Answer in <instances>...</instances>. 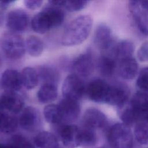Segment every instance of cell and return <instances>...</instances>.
<instances>
[{
	"instance_id": "6da1fadb",
	"label": "cell",
	"mask_w": 148,
	"mask_h": 148,
	"mask_svg": "<svg viewBox=\"0 0 148 148\" xmlns=\"http://www.w3.org/2000/svg\"><path fill=\"white\" fill-rule=\"evenodd\" d=\"M92 23V18L88 14H83L75 18L64 31L61 38L62 45L74 46L83 43L90 34Z\"/></svg>"
},
{
	"instance_id": "7a4b0ae2",
	"label": "cell",
	"mask_w": 148,
	"mask_h": 148,
	"mask_svg": "<svg viewBox=\"0 0 148 148\" xmlns=\"http://www.w3.org/2000/svg\"><path fill=\"white\" fill-rule=\"evenodd\" d=\"M64 18L65 13L61 8L49 5L33 17L31 27L34 32L43 34L61 25Z\"/></svg>"
},
{
	"instance_id": "3957f363",
	"label": "cell",
	"mask_w": 148,
	"mask_h": 148,
	"mask_svg": "<svg viewBox=\"0 0 148 148\" xmlns=\"http://www.w3.org/2000/svg\"><path fill=\"white\" fill-rule=\"evenodd\" d=\"M0 49L9 59H20L26 51L25 40L17 33L5 32L0 36Z\"/></svg>"
},
{
	"instance_id": "277c9868",
	"label": "cell",
	"mask_w": 148,
	"mask_h": 148,
	"mask_svg": "<svg viewBox=\"0 0 148 148\" xmlns=\"http://www.w3.org/2000/svg\"><path fill=\"white\" fill-rule=\"evenodd\" d=\"M107 139L112 148H132L133 135L129 126L121 123L114 124L108 131Z\"/></svg>"
},
{
	"instance_id": "5b68a950",
	"label": "cell",
	"mask_w": 148,
	"mask_h": 148,
	"mask_svg": "<svg viewBox=\"0 0 148 148\" xmlns=\"http://www.w3.org/2000/svg\"><path fill=\"white\" fill-rule=\"evenodd\" d=\"M86 86L82 78L75 74L67 76L62 85V94L64 98L79 101L86 94Z\"/></svg>"
},
{
	"instance_id": "8992f818",
	"label": "cell",
	"mask_w": 148,
	"mask_h": 148,
	"mask_svg": "<svg viewBox=\"0 0 148 148\" xmlns=\"http://www.w3.org/2000/svg\"><path fill=\"white\" fill-rule=\"evenodd\" d=\"M111 84L101 79H95L86 86V94L92 101L98 103H108Z\"/></svg>"
},
{
	"instance_id": "52a82bcc",
	"label": "cell",
	"mask_w": 148,
	"mask_h": 148,
	"mask_svg": "<svg viewBox=\"0 0 148 148\" xmlns=\"http://www.w3.org/2000/svg\"><path fill=\"white\" fill-rule=\"evenodd\" d=\"M128 8L140 32L148 36V1H131Z\"/></svg>"
},
{
	"instance_id": "ba28073f",
	"label": "cell",
	"mask_w": 148,
	"mask_h": 148,
	"mask_svg": "<svg viewBox=\"0 0 148 148\" xmlns=\"http://www.w3.org/2000/svg\"><path fill=\"white\" fill-rule=\"evenodd\" d=\"M58 135L63 143L67 148H76L80 145V128L72 124L61 123L56 125Z\"/></svg>"
},
{
	"instance_id": "9c48e42d",
	"label": "cell",
	"mask_w": 148,
	"mask_h": 148,
	"mask_svg": "<svg viewBox=\"0 0 148 148\" xmlns=\"http://www.w3.org/2000/svg\"><path fill=\"white\" fill-rule=\"evenodd\" d=\"M71 68L73 74L82 77L90 76L94 69L93 57L90 50L79 54L72 62Z\"/></svg>"
},
{
	"instance_id": "30bf717a",
	"label": "cell",
	"mask_w": 148,
	"mask_h": 148,
	"mask_svg": "<svg viewBox=\"0 0 148 148\" xmlns=\"http://www.w3.org/2000/svg\"><path fill=\"white\" fill-rule=\"evenodd\" d=\"M24 108L23 97L15 91H5L0 98V110L17 114Z\"/></svg>"
},
{
	"instance_id": "8fae6325",
	"label": "cell",
	"mask_w": 148,
	"mask_h": 148,
	"mask_svg": "<svg viewBox=\"0 0 148 148\" xmlns=\"http://www.w3.org/2000/svg\"><path fill=\"white\" fill-rule=\"evenodd\" d=\"M29 17L27 13L22 9L10 11L6 17V25L9 31L17 33L25 31L28 27Z\"/></svg>"
},
{
	"instance_id": "7c38bea8",
	"label": "cell",
	"mask_w": 148,
	"mask_h": 148,
	"mask_svg": "<svg viewBox=\"0 0 148 148\" xmlns=\"http://www.w3.org/2000/svg\"><path fill=\"white\" fill-rule=\"evenodd\" d=\"M58 106L62 123L72 124L79 118L81 112L79 101L64 98L60 101Z\"/></svg>"
},
{
	"instance_id": "4fadbf2b",
	"label": "cell",
	"mask_w": 148,
	"mask_h": 148,
	"mask_svg": "<svg viewBox=\"0 0 148 148\" xmlns=\"http://www.w3.org/2000/svg\"><path fill=\"white\" fill-rule=\"evenodd\" d=\"M40 114L37 108L32 106L24 108L18 118V124L23 129L33 132L40 127Z\"/></svg>"
},
{
	"instance_id": "5bb4252c",
	"label": "cell",
	"mask_w": 148,
	"mask_h": 148,
	"mask_svg": "<svg viewBox=\"0 0 148 148\" xmlns=\"http://www.w3.org/2000/svg\"><path fill=\"white\" fill-rule=\"evenodd\" d=\"M84 128L96 130L105 128L108 123L106 116L99 109L91 108L84 113L82 119Z\"/></svg>"
},
{
	"instance_id": "9a60e30c",
	"label": "cell",
	"mask_w": 148,
	"mask_h": 148,
	"mask_svg": "<svg viewBox=\"0 0 148 148\" xmlns=\"http://www.w3.org/2000/svg\"><path fill=\"white\" fill-rule=\"evenodd\" d=\"M94 42L103 53L108 52L116 43L111 29L104 24H99L97 27L94 35Z\"/></svg>"
},
{
	"instance_id": "2e32d148",
	"label": "cell",
	"mask_w": 148,
	"mask_h": 148,
	"mask_svg": "<svg viewBox=\"0 0 148 148\" xmlns=\"http://www.w3.org/2000/svg\"><path fill=\"white\" fill-rule=\"evenodd\" d=\"M1 86L5 91L18 92L23 87L21 73L14 69H7L2 74Z\"/></svg>"
},
{
	"instance_id": "e0dca14e",
	"label": "cell",
	"mask_w": 148,
	"mask_h": 148,
	"mask_svg": "<svg viewBox=\"0 0 148 148\" xmlns=\"http://www.w3.org/2000/svg\"><path fill=\"white\" fill-rule=\"evenodd\" d=\"M130 91L123 84H111L110 92L109 97L108 105L120 108L129 101Z\"/></svg>"
},
{
	"instance_id": "ac0fdd59",
	"label": "cell",
	"mask_w": 148,
	"mask_h": 148,
	"mask_svg": "<svg viewBox=\"0 0 148 148\" xmlns=\"http://www.w3.org/2000/svg\"><path fill=\"white\" fill-rule=\"evenodd\" d=\"M128 103L140 119L145 120L148 114V94L143 91L136 92L129 100Z\"/></svg>"
},
{
	"instance_id": "d6986e66",
	"label": "cell",
	"mask_w": 148,
	"mask_h": 148,
	"mask_svg": "<svg viewBox=\"0 0 148 148\" xmlns=\"http://www.w3.org/2000/svg\"><path fill=\"white\" fill-rule=\"evenodd\" d=\"M117 72L118 75L126 80H132L138 71V64L133 57L126 58L117 62Z\"/></svg>"
},
{
	"instance_id": "ffe728a7",
	"label": "cell",
	"mask_w": 148,
	"mask_h": 148,
	"mask_svg": "<svg viewBox=\"0 0 148 148\" xmlns=\"http://www.w3.org/2000/svg\"><path fill=\"white\" fill-rule=\"evenodd\" d=\"M134 49V45L132 42L123 40L116 43L111 50L106 53L112 55L117 62L121 60L133 57Z\"/></svg>"
},
{
	"instance_id": "44dd1931",
	"label": "cell",
	"mask_w": 148,
	"mask_h": 148,
	"mask_svg": "<svg viewBox=\"0 0 148 148\" xmlns=\"http://www.w3.org/2000/svg\"><path fill=\"white\" fill-rule=\"evenodd\" d=\"M39 80L43 84H53L57 86L60 82V74L58 70L50 65H41L36 69Z\"/></svg>"
},
{
	"instance_id": "7402d4cb",
	"label": "cell",
	"mask_w": 148,
	"mask_h": 148,
	"mask_svg": "<svg viewBox=\"0 0 148 148\" xmlns=\"http://www.w3.org/2000/svg\"><path fill=\"white\" fill-rule=\"evenodd\" d=\"M117 62L113 56L109 53H102L98 58L97 68L103 76H112L117 69Z\"/></svg>"
},
{
	"instance_id": "603a6c76",
	"label": "cell",
	"mask_w": 148,
	"mask_h": 148,
	"mask_svg": "<svg viewBox=\"0 0 148 148\" xmlns=\"http://www.w3.org/2000/svg\"><path fill=\"white\" fill-rule=\"evenodd\" d=\"M34 143L38 148H58L59 145L57 137L48 131L39 132L34 138Z\"/></svg>"
},
{
	"instance_id": "cb8c5ba5",
	"label": "cell",
	"mask_w": 148,
	"mask_h": 148,
	"mask_svg": "<svg viewBox=\"0 0 148 148\" xmlns=\"http://www.w3.org/2000/svg\"><path fill=\"white\" fill-rule=\"evenodd\" d=\"M18 125V120L11 113L0 110V131L5 134L14 132Z\"/></svg>"
},
{
	"instance_id": "d4e9b609",
	"label": "cell",
	"mask_w": 148,
	"mask_h": 148,
	"mask_svg": "<svg viewBox=\"0 0 148 148\" xmlns=\"http://www.w3.org/2000/svg\"><path fill=\"white\" fill-rule=\"evenodd\" d=\"M58 96L57 86L43 84L37 92V98L41 103H49L54 101Z\"/></svg>"
},
{
	"instance_id": "484cf974",
	"label": "cell",
	"mask_w": 148,
	"mask_h": 148,
	"mask_svg": "<svg viewBox=\"0 0 148 148\" xmlns=\"http://www.w3.org/2000/svg\"><path fill=\"white\" fill-rule=\"evenodd\" d=\"M23 86L30 90L36 87L39 82L37 71L32 67L27 66L21 72Z\"/></svg>"
},
{
	"instance_id": "4316f807",
	"label": "cell",
	"mask_w": 148,
	"mask_h": 148,
	"mask_svg": "<svg viewBox=\"0 0 148 148\" xmlns=\"http://www.w3.org/2000/svg\"><path fill=\"white\" fill-rule=\"evenodd\" d=\"M25 49L28 54L34 57L40 56L43 53L44 45L39 37L35 35L28 36L25 41Z\"/></svg>"
},
{
	"instance_id": "83f0119b",
	"label": "cell",
	"mask_w": 148,
	"mask_h": 148,
	"mask_svg": "<svg viewBox=\"0 0 148 148\" xmlns=\"http://www.w3.org/2000/svg\"><path fill=\"white\" fill-rule=\"evenodd\" d=\"M43 116L46 121L50 124L56 125L62 123L58 104L46 105L43 109Z\"/></svg>"
},
{
	"instance_id": "f1b7e54d",
	"label": "cell",
	"mask_w": 148,
	"mask_h": 148,
	"mask_svg": "<svg viewBox=\"0 0 148 148\" xmlns=\"http://www.w3.org/2000/svg\"><path fill=\"white\" fill-rule=\"evenodd\" d=\"M134 136L140 145H148V121L141 120L135 125Z\"/></svg>"
},
{
	"instance_id": "f546056e",
	"label": "cell",
	"mask_w": 148,
	"mask_h": 148,
	"mask_svg": "<svg viewBox=\"0 0 148 148\" xmlns=\"http://www.w3.org/2000/svg\"><path fill=\"white\" fill-rule=\"evenodd\" d=\"M80 145L84 148H91L97 143V136L95 131L83 128L80 129Z\"/></svg>"
},
{
	"instance_id": "4dcf8cb0",
	"label": "cell",
	"mask_w": 148,
	"mask_h": 148,
	"mask_svg": "<svg viewBox=\"0 0 148 148\" xmlns=\"http://www.w3.org/2000/svg\"><path fill=\"white\" fill-rule=\"evenodd\" d=\"M87 1H64L62 8L69 12H75L82 10L88 4Z\"/></svg>"
},
{
	"instance_id": "1f68e13d",
	"label": "cell",
	"mask_w": 148,
	"mask_h": 148,
	"mask_svg": "<svg viewBox=\"0 0 148 148\" xmlns=\"http://www.w3.org/2000/svg\"><path fill=\"white\" fill-rule=\"evenodd\" d=\"M136 83L140 91L148 92V67H145L140 70Z\"/></svg>"
},
{
	"instance_id": "d6a6232c",
	"label": "cell",
	"mask_w": 148,
	"mask_h": 148,
	"mask_svg": "<svg viewBox=\"0 0 148 148\" xmlns=\"http://www.w3.org/2000/svg\"><path fill=\"white\" fill-rule=\"evenodd\" d=\"M10 144L13 148H35L34 145L26 138L20 135L13 136Z\"/></svg>"
},
{
	"instance_id": "836d02e7",
	"label": "cell",
	"mask_w": 148,
	"mask_h": 148,
	"mask_svg": "<svg viewBox=\"0 0 148 148\" xmlns=\"http://www.w3.org/2000/svg\"><path fill=\"white\" fill-rule=\"evenodd\" d=\"M137 58L140 62L148 61V40L143 42L138 49Z\"/></svg>"
},
{
	"instance_id": "e575fe53",
	"label": "cell",
	"mask_w": 148,
	"mask_h": 148,
	"mask_svg": "<svg viewBox=\"0 0 148 148\" xmlns=\"http://www.w3.org/2000/svg\"><path fill=\"white\" fill-rule=\"evenodd\" d=\"M43 1L41 0H26L24 1L25 6L30 10H36L42 5Z\"/></svg>"
},
{
	"instance_id": "d590c367",
	"label": "cell",
	"mask_w": 148,
	"mask_h": 148,
	"mask_svg": "<svg viewBox=\"0 0 148 148\" xmlns=\"http://www.w3.org/2000/svg\"><path fill=\"white\" fill-rule=\"evenodd\" d=\"M15 1H0V9L2 10H5L10 7L13 3H14Z\"/></svg>"
},
{
	"instance_id": "8d00e7d4",
	"label": "cell",
	"mask_w": 148,
	"mask_h": 148,
	"mask_svg": "<svg viewBox=\"0 0 148 148\" xmlns=\"http://www.w3.org/2000/svg\"><path fill=\"white\" fill-rule=\"evenodd\" d=\"M0 148H13V147L10 143L9 144L0 143Z\"/></svg>"
},
{
	"instance_id": "74e56055",
	"label": "cell",
	"mask_w": 148,
	"mask_h": 148,
	"mask_svg": "<svg viewBox=\"0 0 148 148\" xmlns=\"http://www.w3.org/2000/svg\"><path fill=\"white\" fill-rule=\"evenodd\" d=\"M3 21V16L2 12H0V26L2 25Z\"/></svg>"
},
{
	"instance_id": "f35d334b",
	"label": "cell",
	"mask_w": 148,
	"mask_h": 148,
	"mask_svg": "<svg viewBox=\"0 0 148 148\" xmlns=\"http://www.w3.org/2000/svg\"><path fill=\"white\" fill-rule=\"evenodd\" d=\"M2 59L1 56L0 54V67L2 66Z\"/></svg>"
},
{
	"instance_id": "ab89813d",
	"label": "cell",
	"mask_w": 148,
	"mask_h": 148,
	"mask_svg": "<svg viewBox=\"0 0 148 148\" xmlns=\"http://www.w3.org/2000/svg\"><path fill=\"white\" fill-rule=\"evenodd\" d=\"M145 120H146V121H148V114H147V116H146V118Z\"/></svg>"
},
{
	"instance_id": "60d3db41",
	"label": "cell",
	"mask_w": 148,
	"mask_h": 148,
	"mask_svg": "<svg viewBox=\"0 0 148 148\" xmlns=\"http://www.w3.org/2000/svg\"><path fill=\"white\" fill-rule=\"evenodd\" d=\"M1 87V79H0V88Z\"/></svg>"
},
{
	"instance_id": "b9f144b4",
	"label": "cell",
	"mask_w": 148,
	"mask_h": 148,
	"mask_svg": "<svg viewBox=\"0 0 148 148\" xmlns=\"http://www.w3.org/2000/svg\"><path fill=\"white\" fill-rule=\"evenodd\" d=\"M99 148H105V147H99Z\"/></svg>"
},
{
	"instance_id": "7bdbcfd3",
	"label": "cell",
	"mask_w": 148,
	"mask_h": 148,
	"mask_svg": "<svg viewBox=\"0 0 148 148\" xmlns=\"http://www.w3.org/2000/svg\"><path fill=\"white\" fill-rule=\"evenodd\" d=\"M146 148H148V147H146Z\"/></svg>"
}]
</instances>
